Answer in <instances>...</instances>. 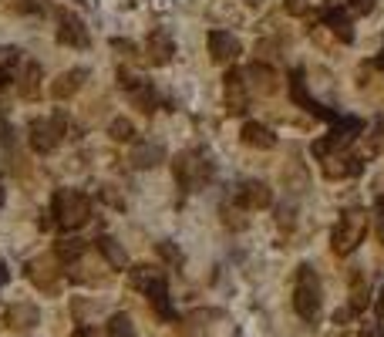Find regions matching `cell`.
I'll return each mask as SVG.
<instances>
[{
    "label": "cell",
    "mask_w": 384,
    "mask_h": 337,
    "mask_svg": "<svg viewBox=\"0 0 384 337\" xmlns=\"http://www.w3.org/2000/svg\"><path fill=\"white\" fill-rule=\"evenodd\" d=\"M51 216H54V223L61 230H81L92 219V202H88V196L81 189H58Z\"/></svg>",
    "instance_id": "6da1fadb"
},
{
    "label": "cell",
    "mask_w": 384,
    "mask_h": 337,
    "mask_svg": "<svg viewBox=\"0 0 384 337\" xmlns=\"http://www.w3.org/2000/svg\"><path fill=\"white\" fill-rule=\"evenodd\" d=\"M368 213L364 209H347V213H340L337 226L330 233V250L337 253V257H347L354 253L357 246L364 243V236H368Z\"/></svg>",
    "instance_id": "7a4b0ae2"
},
{
    "label": "cell",
    "mask_w": 384,
    "mask_h": 337,
    "mask_svg": "<svg viewBox=\"0 0 384 337\" xmlns=\"http://www.w3.org/2000/svg\"><path fill=\"white\" fill-rule=\"evenodd\" d=\"M293 310L300 314V321H317V314H321V280H317V274H314L310 263H300V266H297Z\"/></svg>",
    "instance_id": "3957f363"
},
{
    "label": "cell",
    "mask_w": 384,
    "mask_h": 337,
    "mask_svg": "<svg viewBox=\"0 0 384 337\" xmlns=\"http://www.w3.org/2000/svg\"><path fill=\"white\" fill-rule=\"evenodd\" d=\"M64 135H68V115L64 111H54L51 118H34L27 125V142H31V149L37 155L54 152L64 142Z\"/></svg>",
    "instance_id": "277c9868"
},
{
    "label": "cell",
    "mask_w": 384,
    "mask_h": 337,
    "mask_svg": "<svg viewBox=\"0 0 384 337\" xmlns=\"http://www.w3.org/2000/svg\"><path fill=\"white\" fill-rule=\"evenodd\" d=\"M172 172H175V183H179V189H185V192H199L202 185L213 179V166H209V162H206L199 152L175 155Z\"/></svg>",
    "instance_id": "5b68a950"
},
{
    "label": "cell",
    "mask_w": 384,
    "mask_h": 337,
    "mask_svg": "<svg viewBox=\"0 0 384 337\" xmlns=\"http://www.w3.org/2000/svg\"><path fill=\"white\" fill-rule=\"evenodd\" d=\"M233 202L246 209V213H260V209H270L273 206V189L260 179H243L233 192Z\"/></svg>",
    "instance_id": "8992f818"
},
{
    "label": "cell",
    "mask_w": 384,
    "mask_h": 337,
    "mask_svg": "<svg viewBox=\"0 0 384 337\" xmlns=\"http://www.w3.org/2000/svg\"><path fill=\"white\" fill-rule=\"evenodd\" d=\"M327 179H347V176H357L361 172V159L351 155L347 149H330V152L321 159Z\"/></svg>",
    "instance_id": "52a82bcc"
},
{
    "label": "cell",
    "mask_w": 384,
    "mask_h": 337,
    "mask_svg": "<svg viewBox=\"0 0 384 337\" xmlns=\"http://www.w3.org/2000/svg\"><path fill=\"white\" fill-rule=\"evenodd\" d=\"M226 108H230V115H246V108H249V85H246V75L243 71H236L233 68L230 75H226Z\"/></svg>",
    "instance_id": "ba28073f"
},
{
    "label": "cell",
    "mask_w": 384,
    "mask_h": 337,
    "mask_svg": "<svg viewBox=\"0 0 384 337\" xmlns=\"http://www.w3.org/2000/svg\"><path fill=\"white\" fill-rule=\"evenodd\" d=\"M58 44H64V47H88V27H85V20H81L78 14L61 11V17H58Z\"/></svg>",
    "instance_id": "9c48e42d"
},
{
    "label": "cell",
    "mask_w": 384,
    "mask_h": 337,
    "mask_svg": "<svg viewBox=\"0 0 384 337\" xmlns=\"http://www.w3.org/2000/svg\"><path fill=\"white\" fill-rule=\"evenodd\" d=\"M209 54L216 64H233L243 54V44L226 31H209Z\"/></svg>",
    "instance_id": "30bf717a"
},
{
    "label": "cell",
    "mask_w": 384,
    "mask_h": 337,
    "mask_svg": "<svg viewBox=\"0 0 384 337\" xmlns=\"http://www.w3.org/2000/svg\"><path fill=\"white\" fill-rule=\"evenodd\" d=\"M243 75H246V85H249L253 92H260V94H273L280 88L277 71H273L270 64H263V61H253Z\"/></svg>",
    "instance_id": "8fae6325"
},
{
    "label": "cell",
    "mask_w": 384,
    "mask_h": 337,
    "mask_svg": "<svg viewBox=\"0 0 384 337\" xmlns=\"http://www.w3.org/2000/svg\"><path fill=\"white\" fill-rule=\"evenodd\" d=\"M290 98L297 102V105L304 108V111H310V115H317V118H330L334 122V115L327 111L323 105H317L314 98L307 94V85H304V71H293L290 75Z\"/></svg>",
    "instance_id": "7c38bea8"
},
{
    "label": "cell",
    "mask_w": 384,
    "mask_h": 337,
    "mask_svg": "<svg viewBox=\"0 0 384 337\" xmlns=\"http://www.w3.org/2000/svg\"><path fill=\"white\" fill-rule=\"evenodd\" d=\"M145 51H149V64H155V68L169 64L172 54H175V47H172V37H169L166 31H152V34H149V41H145Z\"/></svg>",
    "instance_id": "4fadbf2b"
},
{
    "label": "cell",
    "mask_w": 384,
    "mask_h": 337,
    "mask_svg": "<svg viewBox=\"0 0 384 337\" xmlns=\"http://www.w3.org/2000/svg\"><path fill=\"white\" fill-rule=\"evenodd\" d=\"M85 78H88V71L85 68H71V71H64L54 85H51V94L58 98V102H68V98H75L78 92H81V85H85Z\"/></svg>",
    "instance_id": "5bb4252c"
},
{
    "label": "cell",
    "mask_w": 384,
    "mask_h": 337,
    "mask_svg": "<svg viewBox=\"0 0 384 337\" xmlns=\"http://www.w3.org/2000/svg\"><path fill=\"white\" fill-rule=\"evenodd\" d=\"M145 293H149V300H152V307L159 310V317H162V321H175V310H172V304H169V287H166V276H155L152 283L145 287Z\"/></svg>",
    "instance_id": "9a60e30c"
},
{
    "label": "cell",
    "mask_w": 384,
    "mask_h": 337,
    "mask_svg": "<svg viewBox=\"0 0 384 337\" xmlns=\"http://www.w3.org/2000/svg\"><path fill=\"white\" fill-rule=\"evenodd\" d=\"M240 138H243L249 149H273L277 145V135H273V128H266L260 122H246L240 128Z\"/></svg>",
    "instance_id": "2e32d148"
},
{
    "label": "cell",
    "mask_w": 384,
    "mask_h": 337,
    "mask_svg": "<svg viewBox=\"0 0 384 337\" xmlns=\"http://www.w3.org/2000/svg\"><path fill=\"white\" fill-rule=\"evenodd\" d=\"M159 162H166V149L159 142H142L132 149V166L135 168H155Z\"/></svg>",
    "instance_id": "e0dca14e"
},
{
    "label": "cell",
    "mask_w": 384,
    "mask_h": 337,
    "mask_svg": "<svg viewBox=\"0 0 384 337\" xmlns=\"http://www.w3.org/2000/svg\"><path fill=\"white\" fill-rule=\"evenodd\" d=\"M17 92H20V98H27V102L37 98V92H41V64L37 61L24 64V71L17 78Z\"/></svg>",
    "instance_id": "ac0fdd59"
},
{
    "label": "cell",
    "mask_w": 384,
    "mask_h": 337,
    "mask_svg": "<svg viewBox=\"0 0 384 337\" xmlns=\"http://www.w3.org/2000/svg\"><path fill=\"white\" fill-rule=\"evenodd\" d=\"M94 246H98V253L108 260V266H115V270H125V266H128L125 246H118L111 236H98V240H94Z\"/></svg>",
    "instance_id": "d6986e66"
},
{
    "label": "cell",
    "mask_w": 384,
    "mask_h": 337,
    "mask_svg": "<svg viewBox=\"0 0 384 337\" xmlns=\"http://www.w3.org/2000/svg\"><path fill=\"white\" fill-rule=\"evenodd\" d=\"M37 321H41V314H37L34 304H14L7 310V324H11V327H24V331H27V327H34Z\"/></svg>",
    "instance_id": "ffe728a7"
},
{
    "label": "cell",
    "mask_w": 384,
    "mask_h": 337,
    "mask_svg": "<svg viewBox=\"0 0 384 337\" xmlns=\"http://www.w3.org/2000/svg\"><path fill=\"white\" fill-rule=\"evenodd\" d=\"M323 20H327V27L337 34L344 44H351L354 41V27H351V17L340 14V11H323Z\"/></svg>",
    "instance_id": "44dd1931"
},
{
    "label": "cell",
    "mask_w": 384,
    "mask_h": 337,
    "mask_svg": "<svg viewBox=\"0 0 384 337\" xmlns=\"http://www.w3.org/2000/svg\"><path fill=\"white\" fill-rule=\"evenodd\" d=\"M27 276H31L41 290H47V293L58 290V274H54L47 263H31V266H27Z\"/></svg>",
    "instance_id": "7402d4cb"
},
{
    "label": "cell",
    "mask_w": 384,
    "mask_h": 337,
    "mask_svg": "<svg viewBox=\"0 0 384 337\" xmlns=\"http://www.w3.org/2000/svg\"><path fill=\"white\" fill-rule=\"evenodd\" d=\"M54 253H58V260H61V263H75V260H81L85 243H81L78 236H64V240L54 243Z\"/></svg>",
    "instance_id": "603a6c76"
},
{
    "label": "cell",
    "mask_w": 384,
    "mask_h": 337,
    "mask_svg": "<svg viewBox=\"0 0 384 337\" xmlns=\"http://www.w3.org/2000/svg\"><path fill=\"white\" fill-rule=\"evenodd\" d=\"M128 98H132V105L139 108V111H145V115H149V111H155V102H159V98H155V88L149 85V81H142L139 88H132V92H128Z\"/></svg>",
    "instance_id": "cb8c5ba5"
},
{
    "label": "cell",
    "mask_w": 384,
    "mask_h": 337,
    "mask_svg": "<svg viewBox=\"0 0 384 337\" xmlns=\"http://www.w3.org/2000/svg\"><path fill=\"white\" fill-rule=\"evenodd\" d=\"M108 135L115 138V142H135V125L128 122V118H115V122L108 125Z\"/></svg>",
    "instance_id": "d4e9b609"
},
{
    "label": "cell",
    "mask_w": 384,
    "mask_h": 337,
    "mask_svg": "<svg viewBox=\"0 0 384 337\" xmlns=\"http://www.w3.org/2000/svg\"><path fill=\"white\" fill-rule=\"evenodd\" d=\"M108 337H135V327L128 321V314H115L108 321Z\"/></svg>",
    "instance_id": "484cf974"
},
{
    "label": "cell",
    "mask_w": 384,
    "mask_h": 337,
    "mask_svg": "<svg viewBox=\"0 0 384 337\" xmlns=\"http://www.w3.org/2000/svg\"><path fill=\"white\" fill-rule=\"evenodd\" d=\"M155 276H162L159 270H152V266H132L128 270V280H132V287H139V290H145L149 283H152Z\"/></svg>",
    "instance_id": "4316f807"
},
{
    "label": "cell",
    "mask_w": 384,
    "mask_h": 337,
    "mask_svg": "<svg viewBox=\"0 0 384 337\" xmlns=\"http://www.w3.org/2000/svg\"><path fill=\"white\" fill-rule=\"evenodd\" d=\"M155 250H159V257H162L166 263H172V266H179V263H182V250H175L172 243H159Z\"/></svg>",
    "instance_id": "83f0119b"
},
{
    "label": "cell",
    "mask_w": 384,
    "mask_h": 337,
    "mask_svg": "<svg viewBox=\"0 0 384 337\" xmlns=\"http://www.w3.org/2000/svg\"><path fill=\"white\" fill-rule=\"evenodd\" d=\"M283 11L293 17H300V14H307V0H283Z\"/></svg>",
    "instance_id": "f1b7e54d"
},
{
    "label": "cell",
    "mask_w": 384,
    "mask_h": 337,
    "mask_svg": "<svg viewBox=\"0 0 384 337\" xmlns=\"http://www.w3.org/2000/svg\"><path fill=\"white\" fill-rule=\"evenodd\" d=\"M111 47H115V51H122L125 58H135V44H132V41H122V37H115V41H111Z\"/></svg>",
    "instance_id": "f546056e"
},
{
    "label": "cell",
    "mask_w": 384,
    "mask_h": 337,
    "mask_svg": "<svg viewBox=\"0 0 384 337\" xmlns=\"http://www.w3.org/2000/svg\"><path fill=\"white\" fill-rule=\"evenodd\" d=\"M351 11L354 14H368V11H374V0H351Z\"/></svg>",
    "instance_id": "4dcf8cb0"
},
{
    "label": "cell",
    "mask_w": 384,
    "mask_h": 337,
    "mask_svg": "<svg viewBox=\"0 0 384 337\" xmlns=\"http://www.w3.org/2000/svg\"><path fill=\"white\" fill-rule=\"evenodd\" d=\"M351 317H354V307L347 304V307H344V310H337V314H334V324H347V321H351Z\"/></svg>",
    "instance_id": "1f68e13d"
},
{
    "label": "cell",
    "mask_w": 384,
    "mask_h": 337,
    "mask_svg": "<svg viewBox=\"0 0 384 337\" xmlns=\"http://www.w3.org/2000/svg\"><path fill=\"white\" fill-rule=\"evenodd\" d=\"M11 78H14V68H11V64H0V88L11 85Z\"/></svg>",
    "instance_id": "d6a6232c"
},
{
    "label": "cell",
    "mask_w": 384,
    "mask_h": 337,
    "mask_svg": "<svg viewBox=\"0 0 384 337\" xmlns=\"http://www.w3.org/2000/svg\"><path fill=\"white\" fill-rule=\"evenodd\" d=\"M361 337H381V331H378V324H371V327H364V331H361Z\"/></svg>",
    "instance_id": "836d02e7"
},
{
    "label": "cell",
    "mask_w": 384,
    "mask_h": 337,
    "mask_svg": "<svg viewBox=\"0 0 384 337\" xmlns=\"http://www.w3.org/2000/svg\"><path fill=\"white\" fill-rule=\"evenodd\" d=\"M75 337H98V331H92V327H78Z\"/></svg>",
    "instance_id": "e575fe53"
},
{
    "label": "cell",
    "mask_w": 384,
    "mask_h": 337,
    "mask_svg": "<svg viewBox=\"0 0 384 337\" xmlns=\"http://www.w3.org/2000/svg\"><path fill=\"white\" fill-rule=\"evenodd\" d=\"M378 314L384 317V290H381V300H378Z\"/></svg>",
    "instance_id": "d590c367"
},
{
    "label": "cell",
    "mask_w": 384,
    "mask_h": 337,
    "mask_svg": "<svg viewBox=\"0 0 384 337\" xmlns=\"http://www.w3.org/2000/svg\"><path fill=\"white\" fill-rule=\"evenodd\" d=\"M243 4H249V7H260L263 0H243Z\"/></svg>",
    "instance_id": "8d00e7d4"
}]
</instances>
